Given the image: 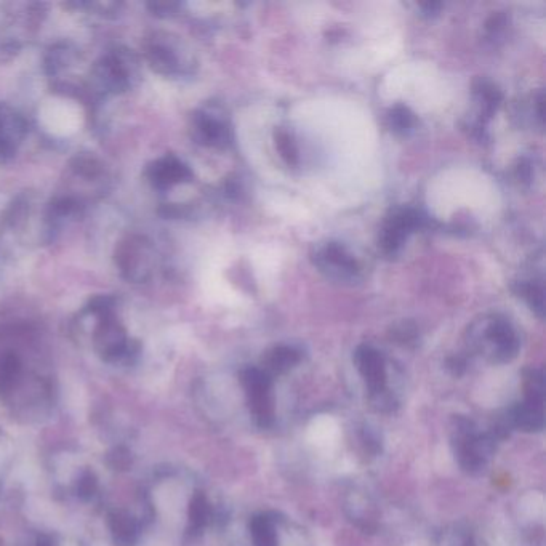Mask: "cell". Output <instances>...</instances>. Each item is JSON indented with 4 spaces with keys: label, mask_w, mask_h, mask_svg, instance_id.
Returning <instances> with one entry per match:
<instances>
[{
    "label": "cell",
    "mask_w": 546,
    "mask_h": 546,
    "mask_svg": "<svg viewBox=\"0 0 546 546\" xmlns=\"http://www.w3.org/2000/svg\"><path fill=\"white\" fill-rule=\"evenodd\" d=\"M498 442L492 431H482L478 423L465 415H455L450 422V446L458 466L465 473L484 471Z\"/></svg>",
    "instance_id": "1"
},
{
    "label": "cell",
    "mask_w": 546,
    "mask_h": 546,
    "mask_svg": "<svg viewBox=\"0 0 546 546\" xmlns=\"http://www.w3.org/2000/svg\"><path fill=\"white\" fill-rule=\"evenodd\" d=\"M471 345L494 364H506L518 356V334L505 318H489L471 330Z\"/></svg>",
    "instance_id": "2"
},
{
    "label": "cell",
    "mask_w": 546,
    "mask_h": 546,
    "mask_svg": "<svg viewBox=\"0 0 546 546\" xmlns=\"http://www.w3.org/2000/svg\"><path fill=\"white\" fill-rule=\"evenodd\" d=\"M241 383L255 425L261 430L273 428L276 422L273 377H269L261 367H247L241 372Z\"/></svg>",
    "instance_id": "3"
},
{
    "label": "cell",
    "mask_w": 546,
    "mask_h": 546,
    "mask_svg": "<svg viewBox=\"0 0 546 546\" xmlns=\"http://www.w3.org/2000/svg\"><path fill=\"white\" fill-rule=\"evenodd\" d=\"M354 364L358 367L362 380L369 391V399L377 398L382 394L391 393L388 388V370L385 358L374 346H359L354 353Z\"/></svg>",
    "instance_id": "4"
},
{
    "label": "cell",
    "mask_w": 546,
    "mask_h": 546,
    "mask_svg": "<svg viewBox=\"0 0 546 546\" xmlns=\"http://www.w3.org/2000/svg\"><path fill=\"white\" fill-rule=\"evenodd\" d=\"M423 225H425V218L417 210H394L393 215L386 220L382 237H380V247L388 255L398 252L404 239L415 229L422 228Z\"/></svg>",
    "instance_id": "5"
},
{
    "label": "cell",
    "mask_w": 546,
    "mask_h": 546,
    "mask_svg": "<svg viewBox=\"0 0 546 546\" xmlns=\"http://www.w3.org/2000/svg\"><path fill=\"white\" fill-rule=\"evenodd\" d=\"M316 265L329 278L337 279V281H351L359 273L358 261L354 260L342 245L335 242L324 245L316 253Z\"/></svg>",
    "instance_id": "6"
},
{
    "label": "cell",
    "mask_w": 546,
    "mask_h": 546,
    "mask_svg": "<svg viewBox=\"0 0 546 546\" xmlns=\"http://www.w3.org/2000/svg\"><path fill=\"white\" fill-rule=\"evenodd\" d=\"M511 430L540 433L545 428V404L522 399L505 412Z\"/></svg>",
    "instance_id": "7"
},
{
    "label": "cell",
    "mask_w": 546,
    "mask_h": 546,
    "mask_svg": "<svg viewBox=\"0 0 546 546\" xmlns=\"http://www.w3.org/2000/svg\"><path fill=\"white\" fill-rule=\"evenodd\" d=\"M302 361V353L294 346L279 345L274 346L273 350H269L265 354L263 359V367L269 377H276V375H284L290 370L297 367Z\"/></svg>",
    "instance_id": "8"
},
{
    "label": "cell",
    "mask_w": 546,
    "mask_h": 546,
    "mask_svg": "<svg viewBox=\"0 0 546 546\" xmlns=\"http://www.w3.org/2000/svg\"><path fill=\"white\" fill-rule=\"evenodd\" d=\"M253 546H278V518L273 513H258L249 521Z\"/></svg>",
    "instance_id": "9"
},
{
    "label": "cell",
    "mask_w": 546,
    "mask_h": 546,
    "mask_svg": "<svg viewBox=\"0 0 546 546\" xmlns=\"http://www.w3.org/2000/svg\"><path fill=\"white\" fill-rule=\"evenodd\" d=\"M213 519L212 505L209 498L204 494H196L191 500L188 513V527H186V535L189 538H196L209 527Z\"/></svg>",
    "instance_id": "10"
},
{
    "label": "cell",
    "mask_w": 546,
    "mask_h": 546,
    "mask_svg": "<svg viewBox=\"0 0 546 546\" xmlns=\"http://www.w3.org/2000/svg\"><path fill=\"white\" fill-rule=\"evenodd\" d=\"M109 527L116 546H133L138 542V524L129 513L122 510L111 513Z\"/></svg>",
    "instance_id": "11"
},
{
    "label": "cell",
    "mask_w": 546,
    "mask_h": 546,
    "mask_svg": "<svg viewBox=\"0 0 546 546\" xmlns=\"http://www.w3.org/2000/svg\"><path fill=\"white\" fill-rule=\"evenodd\" d=\"M196 129L202 143L212 146H225L228 143V127H226L225 122H221L217 117H212L210 114H201V116L197 117Z\"/></svg>",
    "instance_id": "12"
},
{
    "label": "cell",
    "mask_w": 546,
    "mask_h": 546,
    "mask_svg": "<svg viewBox=\"0 0 546 546\" xmlns=\"http://www.w3.org/2000/svg\"><path fill=\"white\" fill-rule=\"evenodd\" d=\"M522 390H524V399H527V401H534L540 402V404H545L546 382L545 374H543L542 370H524V378H522Z\"/></svg>",
    "instance_id": "13"
},
{
    "label": "cell",
    "mask_w": 546,
    "mask_h": 546,
    "mask_svg": "<svg viewBox=\"0 0 546 546\" xmlns=\"http://www.w3.org/2000/svg\"><path fill=\"white\" fill-rule=\"evenodd\" d=\"M189 177V170L186 165L178 162L177 159H167L156 167V180L161 185H173L178 181L186 180Z\"/></svg>",
    "instance_id": "14"
},
{
    "label": "cell",
    "mask_w": 546,
    "mask_h": 546,
    "mask_svg": "<svg viewBox=\"0 0 546 546\" xmlns=\"http://www.w3.org/2000/svg\"><path fill=\"white\" fill-rule=\"evenodd\" d=\"M474 90H476V97H478V101L481 103L482 113L487 114V117H489L497 109V106L500 105L502 93H500V90H497L495 85L486 81L479 82Z\"/></svg>",
    "instance_id": "15"
},
{
    "label": "cell",
    "mask_w": 546,
    "mask_h": 546,
    "mask_svg": "<svg viewBox=\"0 0 546 546\" xmlns=\"http://www.w3.org/2000/svg\"><path fill=\"white\" fill-rule=\"evenodd\" d=\"M519 297L526 298L527 303L532 306V310L543 318L545 313V292L540 284L535 282H521L518 286Z\"/></svg>",
    "instance_id": "16"
},
{
    "label": "cell",
    "mask_w": 546,
    "mask_h": 546,
    "mask_svg": "<svg viewBox=\"0 0 546 546\" xmlns=\"http://www.w3.org/2000/svg\"><path fill=\"white\" fill-rule=\"evenodd\" d=\"M18 375H20V364L17 358L5 356L0 361V393H10L13 386L17 385Z\"/></svg>",
    "instance_id": "17"
},
{
    "label": "cell",
    "mask_w": 546,
    "mask_h": 546,
    "mask_svg": "<svg viewBox=\"0 0 546 546\" xmlns=\"http://www.w3.org/2000/svg\"><path fill=\"white\" fill-rule=\"evenodd\" d=\"M388 122L393 132L404 133L409 132L414 127V114L410 113V109L404 105H396L390 111Z\"/></svg>",
    "instance_id": "18"
},
{
    "label": "cell",
    "mask_w": 546,
    "mask_h": 546,
    "mask_svg": "<svg viewBox=\"0 0 546 546\" xmlns=\"http://www.w3.org/2000/svg\"><path fill=\"white\" fill-rule=\"evenodd\" d=\"M276 146H278L281 156L286 159L287 164H297V146H295L294 140L290 138L289 133L284 132V130H279V132L276 133Z\"/></svg>",
    "instance_id": "19"
},
{
    "label": "cell",
    "mask_w": 546,
    "mask_h": 546,
    "mask_svg": "<svg viewBox=\"0 0 546 546\" xmlns=\"http://www.w3.org/2000/svg\"><path fill=\"white\" fill-rule=\"evenodd\" d=\"M98 482L95 478V474L87 473L82 474V478L77 482L76 492L82 500H90L93 495L97 494Z\"/></svg>",
    "instance_id": "20"
},
{
    "label": "cell",
    "mask_w": 546,
    "mask_h": 546,
    "mask_svg": "<svg viewBox=\"0 0 546 546\" xmlns=\"http://www.w3.org/2000/svg\"><path fill=\"white\" fill-rule=\"evenodd\" d=\"M391 337L396 340V342L402 343V345H410L417 340L418 332L415 329L414 324L410 322H402L399 326L394 327L393 334Z\"/></svg>",
    "instance_id": "21"
},
{
    "label": "cell",
    "mask_w": 546,
    "mask_h": 546,
    "mask_svg": "<svg viewBox=\"0 0 546 546\" xmlns=\"http://www.w3.org/2000/svg\"><path fill=\"white\" fill-rule=\"evenodd\" d=\"M359 441H361L362 449L366 450V454L377 455L378 452L382 450V442H380V438H378L377 433L370 430L369 426L362 428Z\"/></svg>",
    "instance_id": "22"
},
{
    "label": "cell",
    "mask_w": 546,
    "mask_h": 546,
    "mask_svg": "<svg viewBox=\"0 0 546 546\" xmlns=\"http://www.w3.org/2000/svg\"><path fill=\"white\" fill-rule=\"evenodd\" d=\"M108 462L116 470H125L132 463V458H130L129 450L124 449V447H117L109 454Z\"/></svg>",
    "instance_id": "23"
},
{
    "label": "cell",
    "mask_w": 546,
    "mask_h": 546,
    "mask_svg": "<svg viewBox=\"0 0 546 546\" xmlns=\"http://www.w3.org/2000/svg\"><path fill=\"white\" fill-rule=\"evenodd\" d=\"M450 546H476L474 545L473 535L470 532L458 530L450 540Z\"/></svg>",
    "instance_id": "24"
},
{
    "label": "cell",
    "mask_w": 546,
    "mask_h": 546,
    "mask_svg": "<svg viewBox=\"0 0 546 546\" xmlns=\"http://www.w3.org/2000/svg\"><path fill=\"white\" fill-rule=\"evenodd\" d=\"M447 367H449L450 372L455 375H462L466 369L465 359L462 358H450L447 362Z\"/></svg>",
    "instance_id": "25"
},
{
    "label": "cell",
    "mask_w": 546,
    "mask_h": 546,
    "mask_svg": "<svg viewBox=\"0 0 546 546\" xmlns=\"http://www.w3.org/2000/svg\"><path fill=\"white\" fill-rule=\"evenodd\" d=\"M37 546H57V545H55V542H53L52 538L41 537L39 538V542H37Z\"/></svg>",
    "instance_id": "26"
}]
</instances>
